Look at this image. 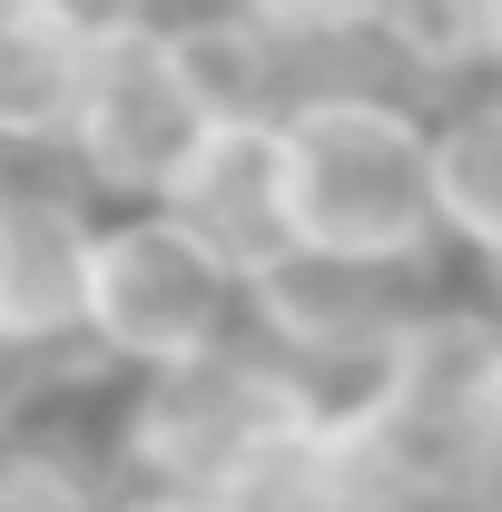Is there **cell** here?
I'll list each match as a JSON object with an SVG mask.
<instances>
[{"label":"cell","mask_w":502,"mask_h":512,"mask_svg":"<svg viewBox=\"0 0 502 512\" xmlns=\"http://www.w3.org/2000/svg\"><path fill=\"white\" fill-rule=\"evenodd\" d=\"M276 188H286V256L325 266H434V148L424 89L404 79H325L276 109Z\"/></svg>","instance_id":"obj_1"},{"label":"cell","mask_w":502,"mask_h":512,"mask_svg":"<svg viewBox=\"0 0 502 512\" xmlns=\"http://www.w3.org/2000/svg\"><path fill=\"white\" fill-rule=\"evenodd\" d=\"M256 276L227 247H207L168 207H99L89 227V276H79V355L158 375L197 365L217 345H247Z\"/></svg>","instance_id":"obj_2"},{"label":"cell","mask_w":502,"mask_h":512,"mask_svg":"<svg viewBox=\"0 0 502 512\" xmlns=\"http://www.w3.org/2000/svg\"><path fill=\"white\" fill-rule=\"evenodd\" d=\"M217 79L197 60L178 10H128L109 30H89L79 60V109H69L60 158L79 168V188L99 207H158V188L178 178L207 119H217Z\"/></svg>","instance_id":"obj_3"},{"label":"cell","mask_w":502,"mask_h":512,"mask_svg":"<svg viewBox=\"0 0 502 512\" xmlns=\"http://www.w3.org/2000/svg\"><path fill=\"white\" fill-rule=\"evenodd\" d=\"M315 414V394L266 345H217L197 365L128 375V404L109 414V463L128 483H168V493H217L276 424Z\"/></svg>","instance_id":"obj_4"},{"label":"cell","mask_w":502,"mask_h":512,"mask_svg":"<svg viewBox=\"0 0 502 512\" xmlns=\"http://www.w3.org/2000/svg\"><path fill=\"white\" fill-rule=\"evenodd\" d=\"M217 512H404L414 483L394 473V453L375 444V424L355 404H315L296 424H276L266 444L207 493Z\"/></svg>","instance_id":"obj_5"},{"label":"cell","mask_w":502,"mask_h":512,"mask_svg":"<svg viewBox=\"0 0 502 512\" xmlns=\"http://www.w3.org/2000/svg\"><path fill=\"white\" fill-rule=\"evenodd\" d=\"M168 217H188L207 247L237 266H276L286 256V188H276V109H217L207 138L178 158V178L158 188Z\"/></svg>","instance_id":"obj_6"},{"label":"cell","mask_w":502,"mask_h":512,"mask_svg":"<svg viewBox=\"0 0 502 512\" xmlns=\"http://www.w3.org/2000/svg\"><path fill=\"white\" fill-rule=\"evenodd\" d=\"M424 148H434L443 247L502 276V69H473L424 99Z\"/></svg>","instance_id":"obj_7"},{"label":"cell","mask_w":502,"mask_h":512,"mask_svg":"<svg viewBox=\"0 0 502 512\" xmlns=\"http://www.w3.org/2000/svg\"><path fill=\"white\" fill-rule=\"evenodd\" d=\"M79 60L89 30L40 10V0H0V148H60L79 109Z\"/></svg>","instance_id":"obj_8"},{"label":"cell","mask_w":502,"mask_h":512,"mask_svg":"<svg viewBox=\"0 0 502 512\" xmlns=\"http://www.w3.org/2000/svg\"><path fill=\"white\" fill-rule=\"evenodd\" d=\"M473 414H483V444L502 463V325H493V345H483V375H473Z\"/></svg>","instance_id":"obj_9"},{"label":"cell","mask_w":502,"mask_h":512,"mask_svg":"<svg viewBox=\"0 0 502 512\" xmlns=\"http://www.w3.org/2000/svg\"><path fill=\"white\" fill-rule=\"evenodd\" d=\"M0 424H10V404H0Z\"/></svg>","instance_id":"obj_10"}]
</instances>
